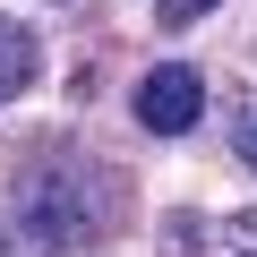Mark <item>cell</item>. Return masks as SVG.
Segmentation results:
<instances>
[{
  "label": "cell",
  "mask_w": 257,
  "mask_h": 257,
  "mask_svg": "<svg viewBox=\"0 0 257 257\" xmlns=\"http://www.w3.org/2000/svg\"><path fill=\"white\" fill-rule=\"evenodd\" d=\"M111 214H120V180L94 163V155H60L43 163V180L26 189V231L52 248V257H86L111 240Z\"/></svg>",
  "instance_id": "obj_1"
},
{
  "label": "cell",
  "mask_w": 257,
  "mask_h": 257,
  "mask_svg": "<svg viewBox=\"0 0 257 257\" xmlns=\"http://www.w3.org/2000/svg\"><path fill=\"white\" fill-rule=\"evenodd\" d=\"M128 103H138V128H146V138H189V128L206 120V77L189 60H163V69L138 77Z\"/></svg>",
  "instance_id": "obj_2"
},
{
  "label": "cell",
  "mask_w": 257,
  "mask_h": 257,
  "mask_svg": "<svg viewBox=\"0 0 257 257\" xmlns=\"http://www.w3.org/2000/svg\"><path fill=\"white\" fill-rule=\"evenodd\" d=\"M155 257H257V214H163Z\"/></svg>",
  "instance_id": "obj_3"
},
{
  "label": "cell",
  "mask_w": 257,
  "mask_h": 257,
  "mask_svg": "<svg viewBox=\"0 0 257 257\" xmlns=\"http://www.w3.org/2000/svg\"><path fill=\"white\" fill-rule=\"evenodd\" d=\"M35 69H43V52H35V35H26L18 18H0V103H18V94L35 86Z\"/></svg>",
  "instance_id": "obj_4"
},
{
  "label": "cell",
  "mask_w": 257,
  "mask_h": 257,
  "mask_svg": "<svg viewBox=\"0 0 257 257\" xmlns=\"http://www.w3.org/2000/svg\"><path fill=\"white\" fill-rule=\"evenodd\" d=\"M231 155H240V163L257 172V94H248V103L231 111Z\"/></svg>",
  "instance_id": "obj_5"
},
{
  "label": "cell",
  "mask_w": 257,
  "mask_h": 257,
  "mask_svg": "<svg viewBox=\"0 0 257 257\" xmlns=\"http://www.w3.org/2000/svg\"><path fill=\"white\" fill-rule=\"evenodd\" d=\"M206 9H214V0H155V26H163V35H180V26H197Z\"/></svg>",
  "instance_id": "obj_6"
}]
</instances>
